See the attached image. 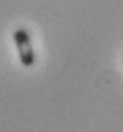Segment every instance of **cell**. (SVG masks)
Returning <instances> with one entry per match:
<instances>
[{"mask_svg": "<svg viewBox=\"0 0 123 132\" xmlns=\"http://www.w3.org/2000/svg\"><path fill=\"white\" fill-rule=\"evenodd\" d=\"M13 39L16 45V52H18V57H20V63L23 66H32L36 63V52L32 48V41H30V34L29 30L25 29H16L13 32Z\"/></svg>", "mask_w": 123, "mask_h": 132, "instance_id": "cell-1", "label": "cell"}]
</instances>
